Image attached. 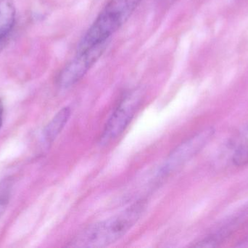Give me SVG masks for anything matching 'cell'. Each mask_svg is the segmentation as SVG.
Instances as JSON below:
<instances>
[{
  "instance_id": "6",
  "label": "cell",
  "mask_w": 248,
  "mask_h": 248,
  "mask_svg": "<svg viewBox=\"0 0 248 248\" xmlns=\"http://www.w3.org/2000/svg\"><path fill=\"white\" fill-rule=\"evenodd\" d=\"M71 113V111L69 107L62 108L51 119L44 131V138L46 145H51L58 138L68 122Z\"/></svg>"
},
{
  "instance_id": "7",
  "label": "cell",
  "mask_w": 248,
  "mask_h": 248,
  "mask_svg": "<svg viewBox=\"0 0 248 248\" xmlns=\"http://www.w3.org/2000/svg\"><path fill=\"white\" fill-rule=\"evenodd\" d=\"M13 0H0V37H7L14 26L16 14Z\"/></svg>"
},
{
  "instance_id": "9",
  "label": "cell",
  "mask_w": 248,
  "mask_h": 248,
  "mask_svg": "<svg viewBox=\"0 0 248 248\" xmlns=\"http://www.w3.org/2000/svg\"><path fill=\"white\" fill-rule=\"evenodd\" d=\"M7 189H8V188H7L5 191H3V192L1 191L0 192V218L5 211L9 202V195H10L7 192Z\"/></svg>"
},
{
  "instance_id": "4",
  "label": "cell",
  "mask_w": 248,
  "mask_h": 248,
  "mask_svg": "<svg viewBox=\"0 0 248 248\" xmlns=\"http://www.w3.org/2000/svg\"><path fill=\"white\" fill-rule=\"evenodd\" d=\"M107 42L96 45L82 52H77V57L62 70L58 77V85L68 88L79 82L89 70L103 55Z\"/></svg>"
},
{
  "instance_id": "10",
  "label": "cell",
  "mask_w": 248,
  "mask_h": 248,
  "mask_svg": "<svg viewBox=\"0 0 248 248\" xmlns=\"http://www.w3.org/2000/svg\"><path fill=\"white\" fill-rule=\"evenodd\" d=\"M3 114H4V106H3L2 101L0 100V128L2 125L3 122Z\"/></svg>"
},
{
  "instance_id": "8",
  "label": "cell",
  "mask_w": 248,
  "mask_h": 248,
  "mask_svg": "<svg viewBox=\"0 0 248 248\" xmlns=\"http://www.w3.org/2000/svg\"><path fill=\"white\" fill-rule=\"evenodd\" d=\"M239 138L232 156V161L234 165L240 167L248 164V125Z\"/></svg>"
},
{
  "instance_id": "2",
  "label": "cell",
  "mask_w": 248,
  "mask_h": 248,
  "mask_svg": "<svg viewBox=\"0 0 248 248\" xmlns=\"http://www.w3.org/2000/svg\"><path fill=\"white\" fill-rule=\"evenodd\" d=\"M140 0H111L97 16L80 41L77 52L107 42L128 20Z\"/></svg>"
},
{
  "instance_id": "1",
  "label": "cell",
  "mask_w": 248,
  "mask_h": 248,
  "mask_svg": "<svg viewBox=\"0 0 248 248\" xmlns=\"http://www.w3.org/2000/svg\"><path fill=\"white\" fill-rule=\"evenodd\" d=\"M146 206L145 200L138 201L118 215L87 227L70 242L68 247L99 248L113 244L138 222Z\"/></svg>"
},
{
  "instance_id": "5",
  "label": "cell",
  "mask_w": 248,
  "mask_h": 248,
  "mask_svg": "<svg viewBox=\"0 0 248 248\" xmlns=\"http://www.w3.org/2000/svg\"><path fill=\"white\" fill-rule=\"evenodd\" d=\"M140 103V96L137 93L126 95L115 109L103 131L100 141L108 144L121 135L129 125Z\"/></svg>"
},
{
  "instance_id": "11",
  "label": "cell",
  "mask_w": 248,
  "mask_h": 248,
  "mask_svg": "<svg viewBox=\"0 0 248 248\" xmlns=\"http://www.w3.org/2000/svg\"><path fill=\"white\" fill-rule=\"evenodd\" d=\"M237 246L240 248H248V237L247 238L244 239L243 241L240 242V244Z\"/></svg>"
},
{
  "instance_id": "3",
  "label": "cell",
  "mask_w": 248,
  "mask_h": 248,
  "mask_svg": "<svg viewBox=\"0 0 248 248\" xmlns=\"http://www.w3.org/2000/svg\"><path fill=\"white\" fill-rule=\"evenodd\" d=\"M215 133L213 128H205L178 146L166 159L160 169V175L167 176L179 170L193 158L210 142Z\"/></svg>"
}]
</instances>
